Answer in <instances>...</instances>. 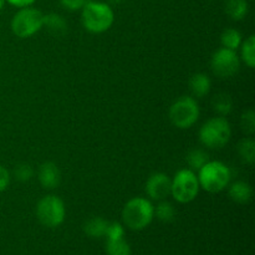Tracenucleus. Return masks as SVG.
<instances>
[{
  "mask_svg": "<svg viewBox=\"0 0 255 255\" xmlns=\"http://www.w3.org/2000/svg\"><path fill=\"white\" fill-rule=\"evenodd\" d=\"M115 12L106 2L86 1L81 9L82 26L91 34H102L114 25Z\"/></svg>",
  "mask_w": 255,
  "mask_h": 255,
  "instance_id": "f257e3e1",
  "label": "nucleus"
},
{
  "mask_svg": "<svg viewBox=\"0 0 255 255\" xmlns=\"http://www.w3.org/2000/svg\"><path fill=\"white\" fill-rule=\"evenodd\" d=\"M154 218V206L143 197L131 198L122 209L124 226L131 231H143Z\"/></svg>",
  "mask_w": 255,
  "mask_h": 255,
  "instance_id": "f03ea898",
  "label": "nucleus"
},
{
  "mask_svg": "<svg viewBox=\"0 0 255 255\" xmlns=\"http://www.w3.org/2000/svg\"><path fill=\"white\" fill-rule=\"evenodd\" d=\"M199 186L209 193H219L231 183L232 171L221 161H209L197 173Z\"/></svg>",
  "mask_w": 255,
  "mask_h": 255,
  "instance_id": "7ed1b4c3",
  "label": "nucleus"
},
{
  "mask_svg": "<svg viewBox=\"0 0 255 255\" xmlns=\"http://www.w3.org/2000/svg\"><path fill=\"white\" fill-rule=\"evenodd\" d=\"M232 137L231 124L226 117H212L202 125L199 129V141L204 147L219 149L226 146Z\"/></svg>",
  "mask_w": 255,
  "mask_h": 255,
  "instance_id": "20e7f679",
  "label": "nucleus"
},
{
  "mask_svg": "<svg viewBox=\"0 0 255 255\" xmlns=\"http://www.w3.org/2000/svg\"><path fill=\"white\" fill-rule=\"evenodd\" d=\"M201 110L194 97L181 96L169 107V120L179 129H188L198 121Z\"/></svg>",
  "mask_w": 255,
  "mask_h": 255,
  "instance_id": "39448f33",
  "label": "nucleus"
},
{
  "mask_svg": "<svg viewBox=\"0 0 255 255\" xmlns=\"http://www.w3.org/2000/svg\"><path fill=\"white\" fill-rule=\"evenodd\" d=\"M199 189L201 186L197 173L189 168L179 169L172 179L171 196L178 203L186 204L194 201L198 196Z\"/></svg>",
  "mask_w": 255,
  "mask_h": 255,
  "instance_id": "423d86ee",
  "label": "nucleus"
},
{
  "mask_svg": "<svg viewBox=\"0 0 255 255\" xmlns=\"http://www.w3.org/2000/svg\"><path fill=\"white\" fill-rule=\"evenodd\" d=\"M44 27V14L39 9L27 6L20 9L11 19V31L20 39L34 36Z\"/></svg>",
  "mask_w": 255,
  "mask_h": 255,
  "instance_id": "0eeeda50",
  "label": "nucleus"
},
{
  "mask_svg": "<svg viewBox=\"0 0 255 255\" xmlns=\"http://www.w3.org/2000/svg\"><path fill=\"white\" fill-rule=\"evenodd\" d=\"M36 217L42 226L47 228H57L66 217V207L64 201L55 194L42 197L36 206Z\"/></svg>",
  "mask_w": 255,
  "mask_h": 255,
  "instance_id": "6e6552de",
  "label": "nucleus"
},
{
  "mask_svg": "<svg viewBox=\"0 0 255 255\" xmlns=\"http://www.w3.org/2000/svg\"><path fill=\"white\" fill-rule=\"evenodd\" d=\"M211 67L216 76L221 79H231L238 74L241 69V57L234 50L222 46L212 55Z\"/></svg>",
  "mask_w": 255,
  "mask_h": 255,
  "instance_id": "1a4fd4ad",
  "label": "nucleus"
},
{
  "mask_svg": "<svg viewBox=\"0 0 255 255\" xmlns=\"http://www.w3.org/2000/svg\"><path fill=\"white\" fill-rule=\"evenodd\" d=\"M171 183L172 179L169 178L168 174L157 172L148 177L144 191L152 201H163L171 196Z\"/></svg>",
  "mask_w": 255,
  "mask_h": 255,
  "instance_id": "9d476101",
  "label": "nucleus"
},
{
  "mask_svg": "<svg viewBox=\"0 0 255 255\" xmlns=\"http://www.w3.org/2000/svg\"><path fill=\"white\" fill-rule=\"evenodd\" d=\"M37 178L45 189H55L61 182V172L54 162H44L39 167Z\"/></svg>",
  "mask_w": 255,
  "mask_h": 255,
  "instance_id": "9b49d317",
  "label": "nucleus"
},
{
  "mask_svg": "<svg viewBox=\"0 0 255 255\" xmlns=\"http://www.w3.org/2000/svg\"><path fill=\"white\" fill-rule=\"evenodd\" d=\"M228 194L231 199L236 203L247 204L253 198V188L248 182L237 181L228 186Z\"/></svg>",
  "mask_w": 255,
  "mask_h": 255,
  "instance_id": "f8f14e48",
  "label": "nucleus"
},
{
  "mask_svg": "<svg viewBox=\"0 0 255 255\" xmlns=\"http://www.w3.org/2000/svg\"><path fill=\"white\" fill-rule=\"evenodd\" d=\"M212 89V81L211 77L208 75L203 74V72H198L194 74L193 76L189 79V90H191L192 95L194 97H202L207 96Z\"/></svg>",
  "mask_w": 255,
  "mask_h": 255,
  "instance_id": "ddd939ff",
  "label": "nucleus"
},
{
  "mask_svg": "<svg viewBox=\"0 0 255 255\" xmlns=\"http://www.w3.org/2000/svg\"><path fill=\"white\" fill-rule=\"evenodd\" d=\"M224 10L232 20L241 21L248 15L249 4L247 0H227Z\"/></svg>",
  "mask_w": 255,
  "mask_h": 255,
  "instance_id": "4468645a",
  "label": "nucleus"
},
{
  "mask_svg": "<svg viewBox=\"0 0 255 255\" xmlns=\"http://www.w3.org/2000/svg\"><path fill=\"white\" fill-rule=\"evenodd\" d=\"M109 222L102 217H92L84 224V232L90 238H102L106 236Z\"/></svg>",
  "mask_w": 255,
  "mask_h": 255,
  "instance_id": "2eb2a0df",
  "label": "nucleus"
},
{
  "mask_svg": "<svg viewBox=\"0 0 255 255\" xmlns=\"http://www.w3.org/2000/svg\"><path fill=\"white\" fill-rule=\"evenodd\" d=\"M44 26L54 35H62L67 31V21L56 12L44 15Z\"/></svg>",
  "mask_w": 255,
  "mask_h": 255,
  "instance_id": "dca6fc26",
  "label": "nucleus"
},
{
  "mask_svg": "<svg viewBox=\"0 0 255 255\" xmlns=\"http://www.w3.org/2000/svg\"><path fill=\"white\" fill-rule=\"evenodd\" d=\"M239 157L247 164H253L255 162V141L252 137H244L237 146Z\"/></svg>",
  "mask_w": 255,
  "mask_h": 255,
  "instance_id": "f3484780",
  "label": "nucleus"
},
{
  "mask_svg": "<svg viewBox=\"0 0 255 255\" xmlns=\"http://www.w3.org/2000/svg\"><path fill=\"white\" fill-rule=\"evenodd\" d=\"M221 42L222 46L226 47V49L237 51V49H239L242 42H243V36H242V34L237 29L229 27V29H226L222 32Z\"/></svg>",
  "mask_w": 255,
  "mask_h": 255,
  "instance_id": "a211bd4d",
  "label": "nucleus"
},
{
  "mask_svg": "<svg viewBox=\"0 0 255 255\" xmlns=\"http://www.w3.org/2000/svg\"><path fill=\"white\" fill-rule=\"evenodd\" d=\"M207 162H209V154L204 149L194 148L191 149L187 154V163H188L189 169L194 172H198Z\"/></svg>",
  "mask_w": 255,
  "mask_h": 255,
  "instance_id": "6ab92c4d",
  "label": "nucleus"
},
{
  "mask_svg": "<svg viewBox=\"0 0 255 255\" xmlns=\"http://www.w3.org/2000/svg\"><path fill=\"white\" fill-rule=\"evenodd\" d=\"M241 57H242V61H243L249 69H254L255 67V36L254 35H251L246 41L242 42Z\"/></svg>",
  "mask_w": 255,
  "mask_h": 255,
  "instance_id": "aec40b11",
  "label": "nucleus"
},
{
  "mask_svg": "<svg viewBox=\"0 0 255 255\" xmlns=\"http://www.w3.org/2000/svg\"><path fill=\"white\" fill-rule=\"evenodd\" d=\"M154 216L163 223H169L176 218V209L171 202L163 199V201H159L158 204L154 207Z\"/></svg>",
  "mask_w": 255,
  "mask_h": 255,
  "instance_id": "412c9836",
  "label": "nucleus"
},
{
  "mask_svg": "<svg viewBox=\"0 0 255 255\" xmlns=\"http://www.w3.org/2000/svg\"><path fill=\"white\" fill-rule=\"evenodd\" d=\"M213 110L222 117H226L233 111V100L228 94H218L213 99Z\"/></svg>",
  "mask_w": 255,
  "mask_h": 255,
  "instance_id": "4be33fe9",
  "label": "nucleus"
},
{
  "mask_svg": "<svg viewBox=\"0 0 255 255\" xmlns=\"http://www.w3.org/2000/svg\"><path fill=\"white\" fill-rule=\"evenodd\" d=\"M106 253L107 255H131V247L125 241V238L115 241L107 239Z\"/></svg>",
  "mask_w": 255,
  "mask_h": 255,
  "instance_id": "5701e85b",
  "label": "nucleus"
},
{
  "mask_svg": "<svg viewBox=\"0 0 255 255\" xmlns=\"http://www.w3.org/2000/svg\"><path fill=\"white\" fill-rule=\"evenodd\" d=\"M241 127H242V131L244 133L252 134L255 132V112L253 110H247L246 112H243L241 117Z\"/></svg>",
  "mask_w": 255,
  "mask_h": 255,
  "instance_id": "b1692460",
  "label": "nucleus"
},
{
  "mask_svg": "<svg viewBox=\"0 0 255 255\" xmlns=\"http://www.w3.org/2000/svg\"><path fill=\"white\" fill-rule=\"evenodd\" d=\"M15 177L19 182H29L34 177V168L29 163H20L15 167Z\"/></svg>",
  "mask_w": 255,
  "mask_h": 255,
  "instance_id": "393cba45",
  "label": "nucleus"
},
{
  "mask_svg": "<svg viewBox=\"0 0 255 255\" xmlns=\"http://www.w3.org/2000/svg\"><path fill=\"white\" fill-rule=\"evenodd\" d=\"M105 237L107 239H111V241L125 238V226L119 222H109Z\"/></svg>",
  "mask_w": 255,
  "mask_h": 255,
  "instance_id": "a878e982",
  "label": "nucleus"
},
{
  "mask_svg": "<svg viewBox=\"0 0 255 255\" xmlns=\"http://www.w3.org/2000/svg\"><path fill=\"white\" fill-rule=\"evenodd\" d=\"M87 0H60V4L64 9L69 10V11H77L84 7Z\"/></svg>",
  "mask_w": 255,
  "mask_h": 255,
  "instance_id": "bb28decb",
  "label": "nucleus"
},
{
  "mask_svg": "<svg viewBox=\"0 0 255 255\" xmlns=\"http://www.w3.org/2000/svg\"><path fill=\"white\" fill-rule=\"evenodd\" d=\"M10 172L4 166H0V192H4L10 184Z\"/></svg>",
  "mask_w": 255,
  "mask_h": 255,
  "instance_id": "cd10ccee",
  "label": "nucleus"
},
{
  "mask_svg": "<svg viewBox=\"0 0 255 255\" xmlns=\"http://www.w3.org/2000/svg\"><path fill=\"white\" fill-rule=\"evenodd\" d=\"M6 2H9L10 5L15 7H19V9H22V7L31 6L36 0H5Z\"/></svg>",
  "mask_w": 255,
  "mask_h": 255,
  "instance_id": "c85d7f7f",
  "label": "nucleus"
},
{
  "mask_svg": "<svg viewBox=\"0 0 255 255\" xmlns=\"http://www.w3.org/2000/svg\"><path fill=\"white\" fill-rule=\"evenodd\" d=\"M110 1H111L112 4H120V2H122L124 0H110Z\"/></svg>",
  "mask_w": 255,
  "mask_h": 255,
  "instance_id": "c756f323",
  "label": "nucleus"
},
{
  "mask_svg": "<svg viewBox=\"0 0 255 255\" xmlns=\"http://www.w3.org/2000/svg\"><path fill=\"white\" fill-rule=\"evenodd\" d=\"M5 2H6V1H5V0H0V10H1L2 7H4Z\"/></svg>",
  "mask_w": 255,
  "mask_h": 255,
  "instance_id": "7c9ffc66",
  "label": "nucleus"
}]
</instances>
